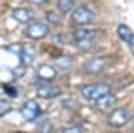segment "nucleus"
<instances>
[{
    "instance_id": "nucleus-3",
    "label": "nucleus",
    "mask_w": 134,
    "mask_h": 133,
    "mask_svg": "<svg viewBox=\"0 0 134 133\" xmlns=\"http://www.w3.org/2000/svg\"><path fill=\"white\" fill-rule=\"evenodd\" d=\"M71 19L75 24H79V26L90 24L95 20V12L86 6H78L72 9Z\"/></svg>"
},
{
    "instance_id": "nucleus-21",
    "label": "nucleus",
    "mask_w": 134,
    "mask_h": 133,
    "mask_svg": "<svg viewBox=\"0 0 134 133\" xmlns=\"http://www.w3.org/2000/svg\"><path fill=\"white\" fill-rule=\"evenodd\" d=\"M60 133H83V130H82L79 126H70V128L62 129Z\"/></svg>"
},
{
    "instance_id": "nucleus-10",
    "label": "nucleus",
    "mask_w": 134,
    "mask_h": 133,
    "mask_svg": "<svg viewBox=\"0 0 134 133\" xmlns=\"http://www.w3.org/2000/svg\"><path fill=\"white\" fill-rule=\"evenodd\" d=\"M36 58V52L34 50V47L31 46H23L20 50H19V59H20V63L24 65L26 67L27 66H31L34 63Z\"/></svg>"
},
{
    "instance_id": "nucleus-1",
    "label": "nucleus",
    "mask_w": 134,
    "mask_h": 133,
    "mask_svg": "<svg viewBox=\"0 0 134 133\" xmlns=\"http://www.w3.org/2000/svg\"><path fill=\"white\" fill-rule=\"evenodd\" d=\"M72 36L75 44L83 51H88L97 43V31L93 28H75Z\"/></svg>"
},
{
    "instance_id": "nucleus-2",
    "label": "nucleus",
    "mask_w": 134,
    "mask_h": 133,
    "mask_svg": "<svg viewBox=\"0 0 134 133\" xmlns=\"http://www.w3.org/2000/svg\"><path fill=\"white\" fill-rule=\"evenodd\" d=\"M81 95L87 101H97L99 97L110 93V85L107 83H94L85 85L81 87Z\"/></svg>"
},
{
    "instance_id": "nucleus-7",
    "label": "nucleus",
    "mask_w": 134,
    "mask_h": 133,
    "mask_svg": "<svg viewBox=\"0 0 134 133\" xmlns=\"http://www.w3.org/2000/svg\"><path fill=\"white\" fill-rule=\"evenodd\" d=\"M107 66V61L100 57H94L90 59H86L82 65V69L87 74H99L102 73Z\"/></svg>"
},
{
    "instance_id": "nucleus-19",
    "label": "nucleus",
    "mask_w": 134,
    "mask_h": 133,
    "mask_svg": "<svg viewBox=\"0 0 134 133\" xmlns=\"http://www.w3.org/2000/svg\"><path fill=\"white\" fill-rule=\"evenodd\" d=\"M24 74H26V66L21 65V63L12 70V75L15 77V78H20V77H23Z\"/></svg>"
},
{
    "instance_id": "nucleus-13",
    "label": "nucleus",
    "mask_w": 134,
    "mask_h": 133,
    "mask_svg": "<svg viewBox=\"0 0 134 133\" xmlns=\"http://www.w3.org/2000/svg\"><path fill=\"white\" fill-rule=\"evenodd\" d=\"M75 7V0H58V9L64 15L72 12Z\"/></svg>"
},
{
    "instance_id": "nucleus-8",
    "label": "nucleus",
    "mask_w": 134,
    "mask_h": 133,
    "mask_svg": "<svg viewBox=\"0 0 134 133\" xmlns=\"http://www.w3.org/2000/svg\"><path fill=\"white\" fill-rule=\"evenodd\" d=\"M60 93H62L60 87L51 85L50 82L42 81V83H38V86H36V94H38V97H40L43 99L55 98V97L60 95Z\"/></svg>"
},
{
    "instance_id": "nucleus-15",
    "label": "nucleus",
    "mask_w": 134,
    "mask_h": 133,
    "mask_svg": "<svg viewBox=\"0 0 134 133\" xmlns=\"http://www.w3.org/2000/svg\"><path fill=\"white\" fill-rule=\"evenodd\" d=\"M117 34H118V36H119V39L122 40V42H127V39L130 38V35H131V30L126 26V24H119L118 27H117Z\"/></svg>"
},
{
    "instance_id": "nucleus-9",
    "label": "nucleus",
    "mask_w": 134,
    "mask_h": 133,
    "mask_svg": "<svg viewBox=\"0 0 134 133\" xmlns=\"http://www.w3.org/2000/svg\"><path fill=\"white\" fill-rule=\"evenodd\" d=\"M11 16H12L16 22L23 24H28L30 22L35 20V12L30 8H15L12 12H11Z\"/></svg>"
},
{
    "instance_id": "nucleus-12",
    "label": "nucleus",
    "mask_w": 134,
    "mask_h": 133,
    "mask_svg": "<svg viewBox=\"0 0 134 133\" xmlns=\"http://www.w3.org/2000/svg\"><path fill=\"white\" fill-rule=\"evenodd\" d=\"M94 102H95V106L98 109H100V110H109V109H111L117 104V97L114 94H111V93H107V94H105L102 97H99L97 101H94Z\"/></svg>"
},
{
    "instance_id": "nucleus-11",
    "label": "nucleus",
    "mask_w": 134,
    "mask_h": 133,
    "mask_svg": "<svg viewBox=\"0 0 134 133\" xmlns=\"http://www.w3.org/2000/svg\"><path fill=\"white\" fill-rule=\"evenodd\" d=\"M58 75V71L57 69L51 65H42L38 69V78L40 81H44V82H50L52 81L55 77Z\"/></svg>"
},
{
    "instance_id": "nucleus-5",
    "label": "nucleus",
    "mask_w": 134,
    "mask_h": 133,
    "mask_svg": "<svg viewBox=\"0 0 134 133\" xmlns=\"http://www.w3.org/2000/svg\"><path fill=\"white\" fill-rule=\"evenodd\" d=\"M24 34H26V36H28L34 40H39V39L48 35V27H47L46 23H43V22L32 20L24 28Z\"/></svg>"
},
{
    "instance_id": "nucleus-16",
    "label": "nucleus",
    "mask_w": 134,
    "mask_h": 133,
    "mask_svg": "<svg viewBox=\"0 0 134 133\" xmlns=\"http://www.w3.org/2000/svg\"><path fill=\"white\" fill-rule=\"evenodd\" d=\"M11 109H12V105H11L9 101H7V99H0V117L5 116L8 112H11Z\"/></svg>"
},
{
    "instance_id": "nucleus-4",
    "label": "nucleus",
    "mask_w": 134,
    "mask_h": 133,
    "mask_svg": "<svg viewBox=\"0 0 134 133\" xmlns=\"http://www.w3.org/2000/svg\"><path fill=\"white\" fill-rule=\"evenodd\" d=\"M130 120H131V113L126 108H117L114 110H111L107 117L109 125L115 126V128H121L126 125Z\"/></svg>"
},
{
    "instance_id": "nucleus-23",
    "label": "nucleus",
    "mask_w": 134,
    "mask_h": 133,
    "mask_svg": "<svg viewBox=\"0 0 134 133\" xmlns=\"http://www.w3.org/2000/svg\"><path fill=\"white\" fill-rule=\"evenodd\" d=\"M28 2L34 6H43V4L48 3V0H28Z\"/></svg>"
},
{
    "instance_id": "nucleus-18",
    "label": "nucleus",
    "mask_w": 134,
    "mask_h": 133,
    "mask_svg": "<svg viewBox=\"0 0 134 133\" xmlns=\"http://www.w3.org/2000/svg\"><path fill=\"white\" fill-rule=\"evenodd\" d=\"M46 19L50 22V23H59L60 22L59 15L55 12V11H48V12H46Z\"/></svg>"
},
{
    "instance_id": "nucleus-20",
    "label": "nucleus",
    "mask_w": 134,
    "mask_h": 133,
    "mask_svg": "<svg viewBox=\"0 0 134 133\" xmlns=\"http://www.w3.org/2000/svg\"><path fill=\"white\" fill-rule=\"evenodd\" d=\"M57 63H58V66H60L62 69H66V67H69V66L71 65V58L70 57H59L57 59Z\"/></svg>"
},
{
    "instance_id": "nucleus-22",
    "label": "nucleus",
    "mask_w": 134,
    "mask_h": 133,
    "mask_svg": "<svg viewBox=\"0 0 134 133\" xmlns=\"http://www.w3.org/2000/svg\"><path fill=\"white\" fill-rule=\"evenodd\" d=\"M126 43H127V46H129L131 54H134V32H131V35H130V38L127 39Z\"/></svg>"
},
{
    "instance_id": "nucleus-17",
    "label": "nucleus",
    "mask_w": 134,
    "mask_h": 133,
    "mask_svg": "<svg viewBox=\"0 0 134 133\" xmlns=\"http://www.w3.org/2000/svg\"><path fill=\"white\" fill-rule=\"evenodd\" d=\"M3 89H4V92L9 95V97H18V89L14 86V85H11V83H4L3 85Z\"/></svg>"
},
{
    "instance_id": "nucleus-6",
    "label": "nucleus",
    "mask_w": 134,
    "mask_h": 133,
    "mask_svg": "<svg viewBox=\"0 0 134 133\" xmlns=\"http://www.w3.org/2000/svg\"><path fill=\"white\" fill-rule=\"evenodd\" d=\"M40 114H42V109H40L39 104L35 102L34 99L26 101L20 108V116L26 121H35Z\"/></svg>"
},
{
    "instance_id": "nucleus-14",
    "label": "nucleus",
    "mask_w": 134,
    "mask_h": 133,
    "mask_svg": "<svg viewBox=\"0 0 134 133\" xmlns=\"http://www.w3.org/2000/svg\"><path fill=\"white\" fill-rule=\"evenodd\" d=\"M52 121L50 118H43L36 124V130L39 133H51L52 132Z\"/></svg>"
}]
</instances>
